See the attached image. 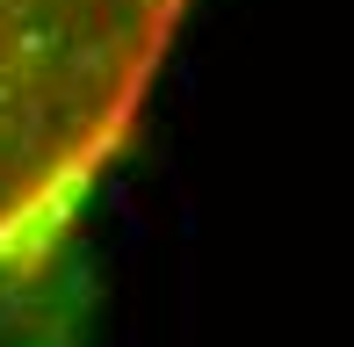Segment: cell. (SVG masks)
Returning a JSON list of instances; mask_svg holds the SVG:
<instances>
[{
  "label": "cell",
  "instance_id": "obj_1",
  "mask_svg": "<svg viewBox=\"0 0 354 347\" xmlns=\"http://www.w3.org/2000/svg\"><path fill=\"white\" fill-rule=\"evenodd\" d=\"M196 0H0V347H87L94 232Z\"/></svg>",
  "mask_w": 354,
  "mask_h": 347
}]
</instances>
